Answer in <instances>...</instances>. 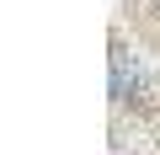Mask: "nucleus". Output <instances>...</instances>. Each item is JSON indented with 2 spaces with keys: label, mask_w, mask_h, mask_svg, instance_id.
Returning <instances> with one entry per match:
<instances>
[{
  "label": "nucleus",
  "mask_w": 160,
  "mask_h": 155,
  "mask_svg": "<svg viewBox=\"0 0 160 155\" xmlns=\"http://www.w3.org/2000/svg\"><path fill=\"white\" fill-rule=\"evenodd\" d=\"M155 86H149V75L139 64V54L128 43H112V102H144Z\"/></svg>",
  "instance_id": "1"
}]
</instances>
